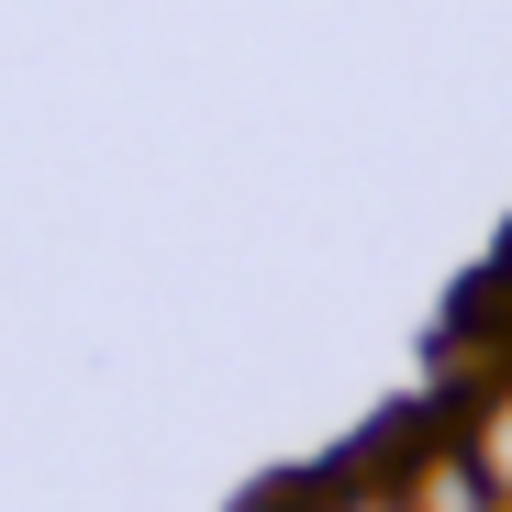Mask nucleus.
I'll return each instance as SVG.
<instances>
[{
	"instance_id": "obj_2",
	"label": "nucleus",
	"mask_w": 512,
	"mask_h": 512,
	"mask_svg": "<svg viewBox=\"0 0 512 512\" xmlns=\"http://www.w3.org/2000/svg\"><path fill=\"white\" fill-rule=\"evenodd\" d=\"M457 446H468V468L490 479V501L512 512V379H490V390L468 401V423H457Z\"/></svg>"
},
{
	"instance_id": "obj_1",
	"label": "nucleus",
	"mask_w": 512,
	"mask_h": 512,
	"mask_svg": "<svg viewBox=\"0 0 512 512\" xmlns=\"http://www.w3.org/2000/svg\"><path fill=\"white\" fill-rule=\"evenodd\" d=\"M401 512H501V501H490V479L468 468V446L446 435L435 457H423V468L401 479Z\"/></svg>"
},
{
	"instance_id": "obj_3",
	"label": "nucleus",
	"mask_w": 512,
	"mask_h": 512,
	"mask_svg": "<svg viewBox=\"0 0 512 512\" xmlns=\"http://www.w3.org/2000/svg\"><path fill=\"white\" fill-rule=\"evenodd\" d=\"M334 512H401V490H357V501H334Z\"/></svg>"
}]
</instances>
